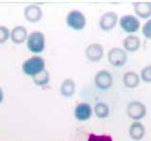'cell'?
<instances>
[{
    "mask_svg": "<svg viewBox=\"0 0 151 141\" xmlns=\"http://www.w3.org/2000/svg\"><path fill=\"white\" fill-rule=\"evenodd\" d=\"M26 45H27V49L32 53L35 54L41 53L45 50L46 47L45 34L41 32H38V31L31 33L30 34H28Z\"/></svg>",
    "mask_w": 151,
    "mask_h": 141,
    "instance_id": "cell-1",
    "label": "cell"
},
{
    "mask_svg": "<svg viewBox=\"0 0 151 141\" xmlns=\"http://www.w3.org/2000/svg\"><path fill=\"white\" fill-rule=\"evenodd\" d=\"M43 70H45V60L39 56H34L28 58L22 65L23 73L31 77L37 75Z\"/></svg>",
    "mask_w": 151,
    "mask_h": 141,
    "instance_id": "cell-2",
    "label": "cell"
},
{
    "mask_svg": "<svg viewBox=\"0 0 151 141\" xmlns=\"http://www.w3.org/2000/svg\"><path fill=\"white\" fill-rule=\"evenodd\" d=\"M66 24L74 31H81L86 26V17L82 11L72 10L66 15Z\"/></svg>",
    "mask_w": 151,
    "mask_h": 141,
    "instance_id": "cell-3",
    "label": "cell"
},
{
    "mask_svg": "<svg viewBox=\"0 0 151 141\" xmlns=\"http://www.w3.org/2000/svg\"><path fill=\"white\" fill-rule=\"evenodd\" d=\"M120 26L122 30L127 33H134L140 30L141 22L139 18L132 14H125L120 19Z\"/></svg>",
    "mask_w": 151,
    "mask_h": 141,
    "instance_id": "cell-4",
    "label": "cell"
},
{
    "mask_svg": "<svg viewBox=\"0 0 151 141\" xmlns=\"http://www.w3.org/2000/svg\"><path fill=\"white\" fill-rule=\"evenodd\" d=\"M107 59L109 63L114 67H122L127 61V53L122 48H115L111 49L107 53Z\"/></svg>",
    "mask_w": 151,
    "mask_h": 141,
    "instance_id": "cell-5",
    "label": "cell"
},
{
    "mask_svg": "<svg viewBox=\"0 0 151 141\" xmlns=\"http://www.w3.org/2000/svg\"><path fill=\"white\" fill-rule=\"evenodd\" d=\"M126 113L131 119L133 120H141L146 115V107L144 103L140 101H131L127 105Z\"/></svg>",
    "mask_w": 151,
    "mask_h": 141,
    "instance_id": "cell-6",
    "label": "cell"
},
{
    "mask_svg": "<svg viewBox=\"0 0 151 141\" xmlns=\"http://www.w3.org/2000/svg\"><path fill=\"white\" fill-rule=\"evenodd\" d=\"M118 20L119 16L117 13H115V11H107V13L103 14L101 16L99 25H100V28L103 32H110L117 25Z\"/></svg>",
    "mask_w": 151,
    "mask_h": 141,
    "instance_id": "cell-7",
    "label": "cell"
},
{
    "mask_svg": "<svg viewBox=\"0 0 151 141\" xmlns=\"http://www.w3.org/2000/svg\"><path fill=\"white\" fill-rule=\"evenodd\" d=\"M95 84H96L97 88L102 90V91L108 90L113 84L112 74L106 70H99L95 75Z\"/></svg>",
    "mask_w": 151,
    "mask_h": 141,
    "instance_id": "cell-8",
    "label": "cell"
},
{
    "mask_svg": "<svg viewBox=\"0 0 151 141\" xmlns=\"http://www.w3.org/2000/svg\"><path fill=\"white\" fill-rule=\"evenodd\" d=\"M104 53V50L101 44L99 43H92L87 46L85 50V56L91 62H99Z\"/></svg>",
    "mask_w": 151,
    "mask_h": 141,
    "instance_id": "cell-9",
    "label": "cell"
},
{
    "mask_svg": "<svg viewBox=\"0 0 151 141\" xmlns=\"http://www.w3.org/2000/svg\"><path fill=\"white\" fill-rule=\"evenodd\" d=\"M93 113V110L91 105L86 102L78 103L75 108L74 115L78 121H86L91 118Z\"/></svg>",
    "mask_w": 151,
    "mask_h": 141,
    "instance_id": "cell-10",
    "label": "cell"
},
{
    "mask_svg": "<svg viewBox=\"0 0 151 141\" xmlns=\"http://www.w3.org/2000/svg\"><path fill=\"white\" fill-rule=\"evenodd\" d=\"M43 15L41 8L35 5V4H31V5L26 6L24 9V16L27 21L31 23H37L41 19Z\"/></svg>",
    "mask_w": 151,
    "mask_h": 141,
    "instance_id": "cell-11",
    "label": "cell"
},
{
    "mask_svg": "<svg viewBox=\"0 0 151 141\" xmlns=\"http://www.w3.org/2000/svg\"><path fill=\"white\" fill-rule=\"evenodd\" d=\"M27 37L28 32L24 26H15L10 33V38L14 44H22L27 40Z\"/></svg>",
    "mask_w": 151,
    "mask_h": 141,
    "instance_id": "cell-12",
    "label": "cell"
},
{
    "mask_svg": "<svg viewBox=\"0 0 151 141\" xmlns=\"http://www.w3.org/2000/svg\"><path fill=\"white\" fill-rule=\"evenodd\" d=\"M133 6L135 14L139 17L146 19L151 16V2H136L133 4Z\"/></svg>",
    "mask_w": 151,
    "mask_h": 141,
    "instance_id": "cell-13",
    "label": "cell"
},
{
    "mask_svg": "<svg viewBox=\"0 0 151 141\" xmlns=\"http://www.w3.org/2000/svg\"><path fill=\"white\" fill-rule=\"evenodd\" d=\"M122 45H124V50L125 52H136L141 47V40L137 35L129 34L122 41Z\"/></svg>",
    "mask_w": 151,
    "mask_h": 141,
    "instance_id": "cell-14",
    "label": "cell"
},
{
    "mask_svg": "<svg viewBox=\"0 0 151 141\" xmlns=\"http://www.w3.org/2000/svg\"><path fill=\"white\" fill-rule=\"evenodd\" d=\"M145 135V128L141 122H134L129 127V135L133 140H142Z\"/></svg>",
    "mask_w": 151,
    "mask_h": 141,
    "instance_id": "cell-15",
    "label": "cell"
},
{
    "mask_svg": "<svg viewBox=\"0 0 151 141\" xmlns=\"http://www.w3.org/2000/svg\"><path fill=\"white\" fill-rule=\"evenodd\" d=\"M141 78L140 75L135 72H127L122 76V82L126 88L134 89L140 85Z\"/></svg>",
    "mask_w": 151,
    "mask_h": 141,
    "instance_id": "cell-16",
    "label": "cell"
},
{
    "mask_svg": "<svg viewBox=\"0 0 151 141\" xmlns=\"http://www.w3.org/2000/svg\"><path fill=\"white\" fill-rule=\"evenodd\" d=\"M76 92V83L71 78H66L60 85V95L64 97H71Z\"/></svg>",
    "mask_w": 151,
    "mask_h": 141,
    "instance_id": "cell-17",
    "label": "cell"
},
{
    "mask_svg": "<svg viewBox=\"0 0 151 141\" xmlns=\"http://www.w3.org/2000/svg\"><path fill=\"white\" fill-rule=\"evenodd\" d=\"M32 78H33L34 83L37 86L44 87V86H46L50 81V73L45 69V70H43L42 72L37 73V75L33 76Z\"/></svg>",
    "mask_w": 151,
    "mask_h": 141,
    "instance_id": "cell-18",
    "label": "cell"
},
{
    "mask_svg": "<svg viewBox=\"0 0 151 141\" xmlns=\"http://www.w3.org/2000/svg\"><path fill=\"white\" fill-rule=\"evenodd\" d=\"M94 113L99 118H106L109 115L110 109L108 105L104 102H99L95 105L94 107Z\"/></svg>",
    "mask_w": 151,
    "mask_h": 141,
    "instance_id": "cell-19",
    "label": "cell"
},
{
    "mask_svg": "<svg viewBox=\"0 0 151 141\" xmlns=\"http://www.w3.org/2000/svg\"><path fill=\"white\" fill-rule=\"evenodd\" d=\"M87 141H113L112 136L109 135H96L90 134Z\"/></svg>",
    "mask_w": 151,
    "mask_h": 141,
    "instance_id": "cell-20",
    "label": "cell"
},
{
    "mask_svg": "<svg viewBox=\"0 0 151 141\" xmlns=\"http://www.w3.org/2000/svg\"><path fill=\"white\" fill-rule=\"evenodd\" d=\"M145 83H151V65L145 67L141 70V77Z\"/></svg>",
    "mask_w": 151,
    "mask_h": 141,
    "instance_id": "cell-21",
    "label": "cell"
},
{
    "mask_svg": "<svg viewBox=\"0 0 151 141\" xmlns=\"http://www.w3.org/2000/svg\"><path fill=\"white\" fill-rule=\"evenodd\" d=\"M10 33L11 31L6 26H0V44L5 43L10 38Z\"/></svg>",
    "mask_w": 151,
    "mask_h": 141,
    "instance_id": "cell-22",
    "label": "cell"
},
{
    "mask_svg": "<svg viewBox=\"0 0 151 141\" xmlns=\"http://www.w3.org/2000/svg\"><path fill=\"white\" fill-rule=\"evenodd\" d=\"M142 33L145 38L151 39V19H148V20L145 23V25L142 26Z\"/></svg>",
    "mask_w": 151,
    "mask_h": 141,
    "instance_id": "cell-23",
    "label": "cell"
},
{
    "mask_svg": "<svg viewBox=\"0 0 151 141\" xmlns=\"http://www.w3.org/2000/svg\"><path fill=\"white\" fill-rule=\"evenodd\" d=\"M3 99H4V93H3L2 89L0 88V103H2Z\"/></svg>",
    "mask_w": 151,
    "mask_h": 141,
    "instance_id": "cell-24",
    "label": "cell"
}]
</instances>
